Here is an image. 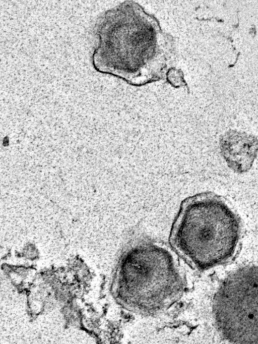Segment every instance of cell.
<instances>
[{
    "instance_id": "obj_1",
    "label": "cell",
    "mask_w": 258,
    "mask_h": 344,
    "mask_svg": "<svg viewBox=\"0 0 258 344\" xmlns=\"http://www.w3.org/2000/svg\"><path fill=\"white\" fill-rule=\"evenodd\" d=\"M240 233L238 215L218 195L197 194L181 203L173 224L172 245L192 266L206 270L234 254Z\"/></svg>"
},
{
    "instance_id": "obj_2",
    "label": "cell",
    "mask_w": 258,
    "mask_h": 344,
    "mask_svg": "<svg viewBox=\"0 0 258 344\" xmlns=\"http://www.w3.org/2000/svg\"><path fill=\"white\" fill-rule=\"evenodd\" d=\"M181 285L171 254L157 245L136 244L120 260L118 294L128 309L142 313L162 309L176 297Z\"/></svg>"
},
{
    "instance_id": "obj_3",
    "label": "cell",
    "mask_w": 258,
    "mask_h": 344,
    "mask_svg": "<svg viewBox=\"0 0 258 344\" xmlns=\"http://www.w3.org/2000/svg\"><path fill=\"white\" fill-rule=\"evenodd\" d=\"M213 311L226 340L258 344V266H245L229 274L215 295Z\"/></svg>"
},
{
    "instance_id": "obj_4",
    "label": "cell",
    "mask_w": 258,
    "mask_h": 344,
    "mask_svg": "<svg viewBox=\"0 0 258 344\" xmlns=\"http://www.w3.org/2000/svg\"><path fill=\"white\" fill-rule=\"evenodd\" d=\"M221 154L227 166L237 174L248 171L258 153V139L252 134L229 130L220 138Z\"/></svg>"
}]
</instances>
